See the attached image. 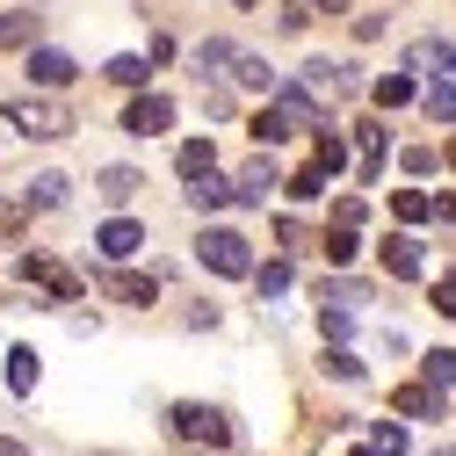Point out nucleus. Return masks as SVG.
I'll return each mask as SVG.
<instances>
[{"label": "nucleus", "instance_id": "obj_5", "mask_svg": "<svg viewBox=\"0 0 456 456\" xmlns=\"http://www.w3.org/2000/svg\"><path fill=\"white\" fill-rule=\"evenodd\" d=\"M124 131H131V138H159V131H175V102H167V94H131Z\"/></svg>", "mask_w": 456, "mask_h": 456}, {"label": "nucleus", "instance_id": "obj_10", "mask_svg": "<svg viewBox=\"0 0 456 456\" xmlns=\"http://www.w3.org/2000/svg\"><path fill=\"white\" fill-rule=\"evenodd\" d=\"M384 268H391L398 282H413V275H420V240H413V232H391V240H384Z\"/></svg>", "mask_w": 456, "mask_h": 456}, {"label": "nucleus", "instance_id": "obj_16", "mask_svg": "<svg viewBox=\"0 0 456 456\" xmlns=\"http://www.w3.org/2000/svg\"><path fill=\"white\" fill-rule=\"evenodd\" d=\"M175 167H182V182H203V175H217V145H210V138H189V145L175 152Z\"/></svg>", "mask_w": 456, "mask_h": 456}, {"label": "nucleus", "instance_id": "obj_33", "mask_svg": "<svg viewBox=\"0 0 456 456\" xmlns=\"http://www.w3.org/2000/svg\"><path fill=\"white\" fill-rule=\"evenodd\" d=\"M312 15H326V0H282V29H305Z\"/></svg>", "mask_w": 456, "mask_h": 456}, {"label": "nucleus", "instance_id": "obj_11", "mask_svg": "<svg viewBox=\"0 0 456 456\" xmlns=\"http://www.w3.org/2000/svg\"><path fill=\"white\" fill-rule=\"evenodd\" d=\"M370 102H377L384 117H391V109H406V102H420V80H413V73H384V80L370 87Z\"/></svg>", "mask_w": 456, "mask_h": 456}, {"label": "nucleus", "instance_id": "obj_25", "mask_svg": "<svg viewBox=\"0 0 456 456\" xmlns=\"http://www.w3.org/2000/svg\"><path fill=\"white\" fill-rule=\"evenodd\" d=\"M420 377H428L435 391H456V348H435V355H420Z\"/></svg>", "mask_w": 456, "mask_h": 456}, {"label": "nucleus", "instance_id": "obj_18", "mask_svg": "<svg viewBox=\"0 0 456 456\" xmlns=\"http://www.w3.org/2000/svg\"><path fill=\"white\" fill-rule=\"evenodd\" d=\"M94 189H102V203H131L145 182H138V167H102V175H94Z\"/></svg>", "mask_w": 456, "mask_h": 456}, {"label": "nucleus", "instance_id": "obj_20", "mask_svg": "<svg viewBox=\"0 0 456 456\" xmlns=\"http://www.w3.org/2000/svg\"><path fill=\"white\" fill-rule=\"evenodd\" d=\"M66 196H73V182H66V175H37V182L22 189V203H29V210H59Z\"/></svg>", "mask_w": 456, "mask_h": 456}, {"label": "nucleus", "instance_id": "obj_17", "mask_svg": "<svg viewBox=\"0 0 456 456\" xmlns=\"http://www.w3.org/2000/svg\"><path fill=\"white\" fill-rule=\"evenodd\" d=\"M182 196H189V210H203V217H210V210H224V203H232L240 189H232V182H217V175H203V182H189Z\"/></svg>", "mask_w": 456, "mask_h": 456}, {"label": "nucleus", "instance_id": "obj_14", "mask_svg": "<svg viewBox=\"0 0 456 456\" xmlns=\"http://www.w3.org/2000/svg\"><path fill=\"white\" fill-rule=\"evenodd\" d=\"M406 66H413V73H456V44L428 37V44H413V51H406Z\"/></svg>", "mask_w": 456, "mask_h": 456}, {"label": "nucleus", "instance_id": "obj_4", "mask_svg": "<svg viewBox=\"0 0 456 456\" xmlns=\"http://www.w3.org/2000/svg\"><path fill=\"white\" fill-rule=\"evenodd\" d=\"M22 282H29V290H51L59 305H80V275L59 268L51 254H22Z\"/></svg>", "mask_w": 456, "mask_h": 456}, {"label": "nucleus", "instance_id": "obj_13", "mask_svg": "<svg viewBox=\"0 0 456 456\" xmlns=\"http://www.w3.org/2000/svg\"><path fill=\"white\" fill-rule=\"evenodd\" d=\"M247 131H254V145H282V138L297 131V117H290V109H282V102H268V109H261V117H254Z\"/></svg>", "mask_w": 456, "mask_h": 456}, {"label": "nucleus", "instance_id": "obj_27", "mask_svg": "<svg viewBox=\"0 0 456 456\" xmlns=\"http://www.w3.org/2000/svg\"><path fill=\"white\" fill-rule=\"evenodd\" d=\"M348 326H355V305H326L319 297V340H348Z\"/></svg>", "mask_w": 456, "mask_h": 456}, {"label": "nucleus", "instance_id": "obj_37", "mask_svg": "<svg viewBox=\"0 0 456 456\" xmlns=\"http://www.w3.org/2000/svg\"><path fill=\"white\" fill-rule=\"evenodd\" d=\"M333 224H362V196H340L333 203Z\"/></svg>", "mask_w": 456, "mask_h": 456}, {"label": "nucleus", "instance_id": "obj_15", "mask_svg": "<svg viewBox=\"0 0 456 456\" xmlns=\"http://www.w3.org/2000/svg\"><path fill=\"white\" fill-rule=\"evenodd\" d=\"M37 44V8H0V51Z\"/></svg>", "mask_w": 456, "mask_h": 456}, {"label": "nucleus", "instance_id": "obj_35", "mask_svg": "<svg viewBox=\"0 0 456 456\" xmlns=\"http://www.w3.org/2000/svg\"><path fill=\"white\" fill-rule=\"evenodd\" d=\"M355 138H362V152H370V159H384V109H377L370 124H355Z\"/></svg>", "mask_w": 456, "mask_h": 456}, {"label": "nucleus", "instance_id": "obj_42", "mask_svg": "<svg viewBox=\"0 0 456 456\" xmlns=\"http://www.w3.org/2000/svg\"><path fill=\"white\" fill-rule=\"evenodd\" d=\"M435 456H456V449H435Z\"/></svg>", "mask_w": 456, "mask_h": 456}, {"label": "nucleus", "instance_id": "obj_19", "mask_svg": "<svg viewBox=\"0 0 456 456\" xmlns=\"http://www.w3.org/2000/svg\"><path fill=\"white\" fill-rule=\"evenodd\" d=\"M102 80H117V87H131V94H138V87L152 80V59H138V51H124V59H109V66H102Z\"/></svg>", "mask_w": 456, "mask_h": 456}, {"label": "nucleus", "instance_id": "obj_28", "mask_svg": "<svg viewBox=\"0 0 456 456\" xmlns=\"http://www.w3.org/2000/svg\"><path fill=\"white\" fill-rule=\"evenodd\" d=\"M196 66H203V73H232V66H240V44H224V37H210V44L196 51Z\"/></svg>", "mask_w": 456, "mask_h": 456}, {"label": "nucleus", "instance_id": "obj_36", "mask_svg": "<svg viewBox=\"0 0 456 456\" xmlns=\"http://www.w3.org/2000/svg\"><path fill=\"white\" fill-rule=\"evenodd\" d=\"M428 305H435L442 319H456V275H442V282H435V297H428Z\"/></svg>", "mask_w": 456, "mask_h": 456}, {"label": "nucleus", "instance_id": "obj_38", "mask_svg": "<svg viewBox=\"0 0 456 456\" xmlns=\"http://www.w3.org/2000/svg\"><path fill=\"white\" fill-rule=\"evenodd\" d=\"M435 167V145H406V175H428Z\"/></svg>", "mask_w": 456, "mask_h": 456}, {"label": "nucleus", "instance_id": "obj_7", "mask_svg": "<svg viewBox=\"0 0 456 456\" xmlns=\"http://www.w3.org/2000/svg\"><path fill=\"white\" fill-rule=\"evenodd\" d=\"M442 398H449V391H435V384L420 377V384H398V391H391V413H398V420H435Z\"/></svg>", "mask_w": 456, "mask_h": 456}, {"label": "nucleus", "instance_id": "obj_1", "mask_svg": "<svg viewBox=\"0 0 456 456\" xmlns=\"http://www.w3.org/2000/svg\"><path fill=\"white\" fill-rule=\"evenodd\" d=\"M196 261L210 268V275H254L261 261H254V240L247 232H232V224H203V232H196Z\"/></svg>", "mask_w": 456, "mask_h": 456}, {"label": "nucleus", "instance_id": "obj_41", "mask_svg": "<svg viewBox=\"0 0 456 456\" xmlns=\"http://www.w3.org/2000/svg\"><path fill=\"white\" fill-rule=\"evenodd\" d=\"M442 217H449V224H456V196H449V203H442Z\"/></svg>", "mask_w": 456, "mask_h": 456}, {"label": "nucleus", "instance_id": "obj_22", "mask_svg": "<svg viewBox=\"0 0 456 456\" xmlns=\"http://www.w3.org/2000/svg\"><path fill=\"white\" fill-rule=\"evenodd\" d=\"M420 109H428V124H442V131H456V87H449V80H435V87H420Z\"/></svg>", "mask_w": 456, "mask_h": 456}, {"label": "nucleus", "instance_id": "obj_12", "mask_svg": "<svg viewBox=\"0 0 456 456\" xmlns=\"http://www.w3.org/2000/svg\"><path fill=\"white\" fill-rule=\"evenodd\" d=\"M268 189H290L275 175V159H268V145H261V159H247V175H240V196H254V203H268Z\"/></svg>", "mask_w": 456, "mask_h": 456}, {"label": "nucleus", "instance_id": "obj_8", "mask_svg": "<svg viewBox=\"0 0 456 456\" xmlns=\"http://www.w3.org/2000/svg\"><path fill=\"white\" fill-rule=\"evenodd\" d=\"M73 59H66V51H29V80L44 87V94H59V87H73Z\"/></svg>", "mask_w": 456, "mask_h": 456}, {"label": "nucleus", "instance_id": "obj_39", "mask_svg": "<svg viewBox=\"0 0 456 456\" xmlns=\"http://www.w3.org/2000/svg\"><path fill=\"white\" fill-rule=\"evenodd\" d=\"M0 456H29V449H22V442H8V435H0Z\"/></svg>", "mask_w": 456, "mask_h": 456}, {"label": "nucleus", "instance_id": "obj_31", "mask_svg": "<svg viewBox=\"0 0 456 456\" xmlns=\"http://www.w3.org/2000/svg\"><path fill=\"white\" fill-rule=\"evenodd\" d=\"M254 282H261V297H282V290H290V261H268V268H254Z\"/></svg>", "mask_w": 456, "mask_h": 456}, {"label": "nucleus", "instance_id": "obj_40", "mask_svg": "<svg viewBox=\"0 0 456 456\" xmlns=\"http://www.w3.org/2000/svg\"><path fill=\"white\" fill-rule=\"evenodd\" d=\"M348 456H384V449H377V442H362V449H348Z\"/></svg>", "mask_w": 456, "mask_h": 456}, {"label": "nucleus", "instance_id": "obj_6", "mask_svg": "<svg viewBox=\"0 0 456 456\" xmlns=\"http://www.w3.org/2000/svg\"><path fill=\"white\" fill-rule=\"evenodd\" d=\"M94 247H102V261H131V254L145 247V224H138V217H109L102 232H94Z\"/></svg>", "mask_w": 456, "mask_h": 456}, {"label": "nucleus", "instance_id": "obj_9", "mask_svg": "<svg viewBox=\"0 0 456 456\" xmlns=\"http://www.w3.org/2000/svg\"><path fill=\"white\" fill-rule=\"evenodd\" d=\"M102 290H109V297H124V305H152V297H159V282L138 275V268H109V275H102Z\"/></svg>", "mask_w": 456, "mask_h": 456}, {"label": "nucleus", "instance_id": "obj_30", "mask_svg": "<svg viewBox=\"0 0 456 456\" xmlns=\"http://www.w3.org/2000/svg\"><path fill=\"white\" fill-rule=\"evenodd\" d=\"M22 224H29V203L0 196V247H8V240H22Z\"/></svg>", "mask_w": 456, "mask_h": 456}, {"label": "nucleus", "instance_id": "obj_34", "mask_svg": "<svg viewBox=\"0 0 456 456\" xmlns=\"http://www.w3.org/2000/svg\"><path fill=\"white\" fill-rule=\"evenodd\" d=\"M319 297H326V305H370V290H362V282H348V275H340V282H326Z\"/></svg>", "mask_w": 456, "mask_h": 456}, {"label": "nucleus", "instance_id": "obj_3", "mask_svg": "<svg viewBox=\"0 0 456 456\" xmlns=\"http://www.w3.org/2000/svg\"><path fill=\"white\" fill-rule=\"evenodd\" d=\"M8 124H15L22 138H66V131H73V117H66L59 102H44V94H15V102H8Z\"/></svg>", "mask_w": 456, "mask_h": 456}, {"label": "nucleus", "instance_id": "obj_23", "mask_svg": "<svg viewBox=\"0 0 456 456\" xmlns=\"http://www.w3.org/2000/svg\"><path fill=\"white\" fill-rule=\"evenodd\" d=\"M326 189H333V167H326V159H312L305 175H290V196H297V203H319Z\"/></svg>", "mask_w": 456, "mask_h": 456}, {"label": "nucleus", "instance_id": "obj_29", "mask_svg": "<svg viewBox=\"0 0 456 456\" xmlns=\"http://www.w3.org/2000/svg\"><path fill=\"white\" fill-rule=\"evenodd\" d=\"M8 391H37V348H8Z\"/></svg>", "mask_w": 456, "mask_h": 456}, {"label": "nucleus", "instance_id": "obj_24", "mask_svg": "<svg viewBox=\"0 0 456 456\" xmlns=\"http://www.w3.org/2000/svg\"><path fill=\"white\" fill-rule=\"evenodd\" d=\"M355 247H362V240H355V224H333V232L319 240V254H326L333 268H348V261H355Z\"/></svg>", "mask_w": 456, "mask_h": 456}, {"label": "nucleus", "instance_id": "obj_21", "mask_svg": "<svg viewBox=\"0 0 456 456\" xmlns=\"http://www.w3.org/2000/svg\"><path fill=\"white\" fill-rule=\"evenodd\" d=\"M391 210H398V224H428V217H442V203H435L428 189H398Z\"/></svg>", "mask_w": 456, "mask_h": 456}, {"label": "nucleus", "instance_id": "obj_32", "mask_svg": "<svg viewBox=\"0 0 456 456\" xmlns=\"http://www.w3.org/2000/svg\"><path fill=\"white\" fill-rule=\"evenodd\" d=\"M370 442H377L384 456H406V428H398V420H377V428H370Z\"/></svg>", "mask_w": 456, "mask_h": 456}, {"label": "nucleus", "instance_id": "obj_2", "mask_svg": "<svg viewBox=\"0 0 456 456\" xmlns=\"http://www.w3.org/2000/svg\"><path fill=\"white\" fill-rule=\"evenodd\" d=\"M167 428H175V442H189V449H232V420H224L217 406H196V398H182V406L167 413Z\"/></svg>", "mask_w": 456, "mask_h": 456}, {"label": "nucleus", "instance_id": "obj_26", "mask_svg": "<svg viewBox=\"0 0 456 456\" xmlns=\"http://www.w3.org/2000/svg\"><path fill=\"white\" fill-rule=\"evenodd\" d=\"M319 370H326V377H340V384H355V377H362V355H355V348H340V340H333V348L319 355Z\"/></svg>", "mask_w": 456, "mask_h": 456}]
</instances>
